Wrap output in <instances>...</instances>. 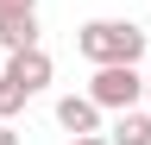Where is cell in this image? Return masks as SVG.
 I'll use <instances>...</instances> for the list:
<instances>
[{
    "instance_id": "cell-1",
    "label": "cell",
    "mask_w": 151,
    "mask_h": 145,
    "mask_svg": "<svg viewBox=\"0 0 151 145\" xmlns=\"http://www.w3.org/2000/svg\"><path fill=\"white\" fill-rule=\"evenodd\" d=\"M76 50L88 63H139L145 57V32L132 19H88L76 32Z\"/></svg>"
},
{
    "instance_id": "cell-2",
    "label": "cell",
    "mask_w": 151,
    "mask_h": 145,
    "mask_svg": "<svg viewBox=\"0 0 151 145\" xmlns=\"http://www.w3.org/2000/svg\"><path fill=\"white\" fill-rule=\"evenodd\" d=\"M88 101H94V107H113V114L139 107V101H145V76H139V63H94Z\"/></svg>"
},
{
    "instance_id": "cell-3",
    "label": "cell",
    "mask_w": 151,
    "mask_h": 145,
    "mask_svg": "<svg viewBox=\"0 0 151 145\" xmlns=\"http://www.w3.org/2000/svg\"><path fill=\"white\" fill-rule=\"evenodd\" d=\"M50 76H57V63L44 57V44H32V50H6V69H0V82H13L25 101H32V95H44Z\"/></svg>"
},
{
    "instance_id": "cell-4",
    "label": "cell",
    "mask_w": 151,
    "mask_h": 145,
    "mask_svg": "<svg viewBox=\"0 0 151 145\" xmlns=\"http://www.w3.org/2000/svg\"><path fill=\"white\" fill-rule=\"evenodd\" d=\"M57 126H63V133H101V107L88 95H63L57 101Z\"/></svg>"
},
{
    "instance_id": "cell-5",
    "label": "cell",
    "mask_w": 151,
    "mask_h": 145,
    "mask_svg": "<svg viewBox=\"0 0 151 145\" xmlns=\"http://www.w3.org/2000/svg\"><path fill=\"white\" fill-rule=\"evenodd\" d=\"M38 44V13H0V50H32Z\"/></svg>"
},
{
    "instance_id": "cell-6",
    "label": "cell",
    "mask_w": 151,
    "mask_h": 145,
    "mask_svg": "<svg viewBox=\"0 0 151 145\" xmlns=\"http://www.w3.org/2000/svg\"><path fill=\"white\" fill-rule=\"evenodd\" d=\"M107 139H113V145H151V114L126 107V114H120V120L107 126Z\"/></svg>"
},
{
    "instance_id": "cell-7",
    "label": "cell",
    "mask_w": 151,
    "mask_h": 145,
    "mask_svg": "<svg viewBox=\"0 0 151 145\" xmlns=\"http://www.w3.org/2000/svg\"><path fill=\"white\" fill-rule=\"evenodd\" d=\"M0 13H38V0H0Z\"/></svg>"
},
{
    "instance_id": "cell-8",
    "label": "cell",
    "mask_w": 151,
    "mask_h": 145,
    "mask_svg": "<svg viewBox=\"0 0 151 145\" xmlns=\"http://www.w3.org/2000/svg\"><path fill=\"white\" fill-rule=\"evenodd\" d=\"M69 145H113V139H101V133H76Z\"/></svg>"
},
{
    "instance_id": "cell-9",
    "label": "cell",
    "mask_w": 151,
    "mask_h": 145,
    "mask_svg": "<svg viewBox=\"0 0 151 145\" xmlns=\"http://www.w3.org/2000/svg\"><path fill=\"white\" fill-rule=\"evenodd\" d=\"M0 145H19V133H13V126H6V120H0Z\"/></svg>"
},
{
    "instance_id": "cell-10",
    "label": "cell",
    "mask_w": 151,
    "mask_h": 145,
    "mask_svg": "<svg viewBox=\"0 0 151 145\" xmlns=\"http://www.w3.org/2000/svg\"><path fill=\"white\" fill-rule=\"evenodd\" d=\"M145 101H151V76H145Z\"/></svg>"
}]
</instances>
